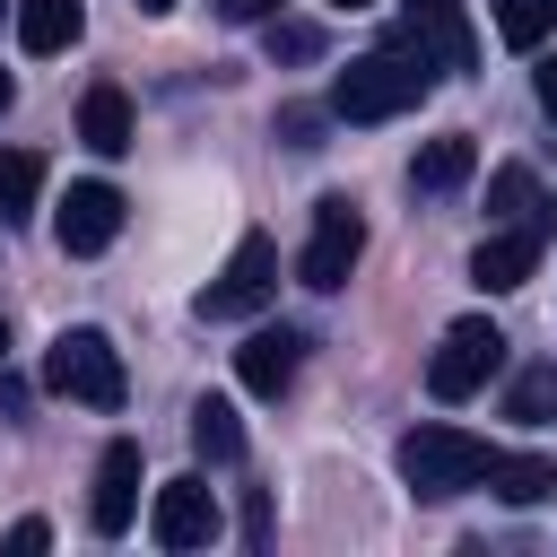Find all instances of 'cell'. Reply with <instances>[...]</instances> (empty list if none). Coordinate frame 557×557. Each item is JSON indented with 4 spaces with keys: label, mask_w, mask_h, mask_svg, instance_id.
<instances>
[{
    "label": "cell",
    "mask_w": 557,
    "mask_h": 557,
    "mask_svg": "<svg viewBox=\"0 0 557 557\" xmlns=\"http://www.w3.org/2000/svg\"><path fill=\"white\" fill-rule=\"evenodd\" d=\"M426 78H435V70H426L418 52H400V44L357 52V61L331 78V113H339V122H392V113H418Z\"/></svg>",
    "instance_id": "cell-1"
},
{
    "label": "cell",
    "mask_w": 557,
    "mask_h": 557,
    "mask_svg": "<svg viewBox=\"0 0 557 557\" xmlns=\"http://www.w3.org/2000/svg\"><path fill=\"white\" fill-rule=\"evenodd\" d=\"M44 392H61V400H78V409H122V392H131L122 348H113L96 322L61 331V339L44 348Z\"/></svg>",
    "instance_id": "cell-2"
},
{
    "label": "cell",
    "mask_w": 557,
    "mask_h": 557,
    "mask_svg": "<svg viewBox=\"0 0 557 557\" xmlns=\"http://www.w3.org/2000/svg\"><path fill=\"white\" fill-rule=\"evenodd\" d=\"M392 461H400V479H409L418 496H461V487H479V479H487V461H496V453H487L470 426H409Z\"/></svg>",
    "instance_id": "cell-3"
},
{
    "label": "cell",
    "mask_w": 557,
    "mask_h": 557,
    "mask_svg": "<svg viewBox=\"0 0 557 557\" xmlns=\"http://www.w3.org/2000/svg\"><path fill=\"white\" fill-rule=\"evenodd\" d=\"M496 366H505V331H496L487 313H461V322L444 331V348L426 357V392H435V400H470V392H487Z\"/></svg>",
    "instance_id": "cell-4"
},
{
    "label": "cell",
    "mask_w": 557,
    "mask_h": 557,
    "mask_svg": "<svg viewBox=\"0 0 557 557\" xmlns=\"http://www.w3.org/2000/svg\"><path fill=\"white\" fill-rule=\"evenodd\" d=\"M278 296V244L270 235H244L235 252H226V270L200 287V322H244V313H261Z\"/></svg>",
    "instance_id": "cell-5"
},
{
    "label": "cell",
    "mask_w": 557,
    "mask_h": 557,
    "mask_svg": "<svg viewBox=\"0 0 557 557\" xmlns=\"http://www.w3.org/2000/svg\"><path fill=\"white\" fill-rule=\"evenodd\" d=\"M357 252H366V218H357V200H348V191L313 200V235H305V261H296V278L331 296V287H348Z\"/></svg>",
    "instance_id": "cell-6"
},
{
    "label": "cell",
    "mask_w": 557,
    "mask_h": 557,
    "mask_svg": "<svg viewBox=\"0 0 557 557\" xmlns=\"http://www.w3.org/2000/svg\"><path fill=\"white\" fill-rule=\"evenodd\" d=\"M548 200L531 209V218H505V226H487L479 235V252H470V278L487 287V296H505V287H522L531 270H540V252H548Z\"/></svg>",
    "instance_id": "cell-7"
},
{
    "label": "cell",
    "mask_w": 557,
    "mask_h": 557,
    "mask_svg": "<svg viewBox=\"0 0 557 557\" xmlns=\"http://www.w3.org/2000/svg\"><path fill=\"white\" fill-rule=\"evenodd\" d=\"M392 44H400V52H418L426 70H470V61H479V35H470L461 0H400Z\"/></svg>",
    "instance_id": "cell-8"
},
{
    "label": "cell",
    "mask_w": 557,
    "mask_h": 557,
    "mask_svg": "<svg viewBox=\"0 0 557 557\" xmlns=\"http://www.w3.org/2000/svg\"><path fill=\"white\" fill-rule=\"evenodd\" d=\"M122 235V191L113 183H70V200L52 209V244L70 252V261H87V252H104Z\"/></svg>",
    "instance_id": "cell-9"
},
{
    "label": "cell",
    "mask_w": 557,
    "mask_h": 557,
    "mask_svg": "<svg viewBox=\"0 0 557 557\" xmlns=\"http://www.w3.org/2000/svg\"><path fill=\"white\" fill-rule=\"evenodd\" d=\"M131 513H139V444H131V435H113V444L96 453L87 531H96V540H122V531H131Z\"/></svg>",
    "instance_id": "cell-10"
},
{
    "label": "cell",
    "mask_w": 557,
    "mask_h": 557,
    "mask_svg": "<svg viewBox=\"0 0 557 557\" xmlns=\"http://www.w3.org/2000/svg\"><path fill=\"white\" fill-rule=\"evenodd\" d=\"M148 540L157 548H209L218 540V496L200 479H165L157 505H148Z\"/></svg>",
    "instance_id": "cell-11"
},
{
    "label": "cell",
    "mask_w": 557,
    "mask_h": 557,
    "mask_svg": "<svg viewBox=\"0 0 557 557\" xmlns=\"http://www.w3.org/2000/svg\"><path fill=\"white\" fill-rule=\"evenodd\" d=\"M296 366H305V331H287V322H261V331L235 348V374H244L252 400H278V392L296 383Z\"/></svg>",
    "instance_id": "cell-12"
},
{
    "label": "cell",
    "mask_w": 557,
    "mask_h": 557,
    "mask_svg": "<svg viewBox=\"0 0 557 557\" xmlns=\"http://www.w3.org/2000/svg\"><path fill=\"white\" fill-rule=\"evenodd\" d=\"M9 17H17V52H35V61H52V52H70L87 35V9L78 0H17Z\"/></svg>",
    "instance_id": "cell-13"
},
{
    "label": "cell",
    "mask_w": 557,
    "mask_h": 557,
    "mask_svg": "<svg viewBox=\"0 0 557 557\" xmlns=\"http://www.w3.org/2000/svg\"><path fill=\"white\" fill-rule=\"evenodd\" d=\"M78 139H87L96 157H122V148L139 139V131H131V96H122L113 78H96V87H87V104H78Z\"/></svg>",
    "instance_id": "cell-14"
},
{
    "label": "cell",
    "mask_w": 557,
    "mask_h": 557,
    "mask_svg": "<svg viewBox=\"0 0 557 557\" xmlns=\"http://www.w3.org/2000/svg\"><path fill=\"white\" fill-rule=\"evenodd\" d=\"M479 487H496L505 505H548V496H557V461H548V453H496Z\"/></svg>",
    "instance_id": "cell-15"
},
{
    "label": "cell",
    "mask_w": 557,
    "mask_h": 557,
    "mask_svg": "<svg viewBox=\"0 0 557 557\" xmlns=\"http://www.w3.org/2000/svg\"><path fill=\"white\" fill-rule=\"evenodd\" d=\"M470 165H479L470 131H444V139H426L409 157V191H453V183H470Z\"/></svg>",
    "instance_id": "cell-16"
},
{
    "label": "cell",
    "mask_w": 557,
    "mask_h": 557,
    "mask_svg": "<svg viewBox=\"0 0 557 557\" xmlns=\"http://www.w3.org/2000/svg\"><path fill=\"white\" fill-rule=\"evenodd\" d=\"M191 453L200 461H244V418H235V400H218V392H200L191 400Z\"/></svg>",
    "instance_id": "cell-17"
},
{
    "label": "cell",
    "mask_w": 557,
    "mask_h": 557,
    "mask_svg": "<svg viewBox=\"0 0 557 557\" xmlns=\"http://www.w3.org/2000/svg\"><path fill=\"white\" fill-rule=\"evenodd\" d=\"M505 418H513V426H548V418H557V366H548V357L505 383Z\"/></svg>",
    "instance_id": "cell-18"
},
{
    "label": "cell",
    "mask_w": 557,
    "mask_h": 557,
    "mask_svg": "<svg viewBox=\"0 0 557 557\" xmlns=\"http://www.w3.org/2000/svg\"><path fill=\"white\" fill-rule=\"evenodd\" d=\"M44 200V157L35 148H0V218H26Z\"/></svg>",
    "instance_id": "cell-19"
},
{
    "label": "cell",
    "mask_w": 557,
    "mask_h": 557,
    "mask_svg": "<svg viewBox=\"0 0 557 557\" xmlns=\"http://www.w3.org/2000/svg\"><path fill=\"white\" fill-rule=\"evenodd\" d=\"M496 35H505L513 52H540V44L557 35V0H496Z\"/></svg>",
    "instance_id": "cell-20"
},
{
    "label": "cell",
    "mask_w": 557,
    "mask_h": 557,
    "mask_svg": "<svg viewBox=\"0 0 557 557\" xmlns=\"http://www.w3.org/2000/svg\"><path fill=\"white\" fill-rule=\"evenodd\" d=\"M531 209H540V174L531 165H496L487 174V218L505 226V218H531Z\"/></svg>",
    "instance_id": "cell-21"
},
{
    "label": "cell",
    "mask_w": 557,
    "mask_h": 557,
    "mask_svg": "<svg viewBox=\"0 0 557 557\" xmlns=\"http://www.w3.org/2000/svg\"><path fill=\"white\" fill-rule=\"evenodd\" d=\"M261 44H270V61H313V52H322V26H305V17H261Z\"/></svg>",
    "instance_id": "cell-22"
},
{
    "label": "cell",
    "mask_w": 557,
    "mask_h": 557,
    "mask_svg": "<svg viewBox=\"0 0 557 557\" xmlns=\"http://www.w3.org/2000/svg\"><path fill=\"white\" fill-rule=\"evenodd\" d=\"M322 122H331L322 104H278V139L287 148H322Z\"/></svg>",
    "instance_id": "cell-23"
},
{
    "label": "cell",
    "mask_w": 557,
    "mask_h": 557,
    "mask_svg": "<svg viewBox=\"0 0 557 557\" xmlns=\"http://www.w3.org/2000/svg\"><path fill=\"white\" fill-rule=\"evenodd\" d=\"M209 9H218L226 26H261V17H278L287 0H209Z\"/></svg>",
    "instance_id": "cell-24"
},
{
    "label": "cell",
    "mask_w": 557,
    "mask_h": 557,
    "mask_svg": "<svg viewBox=\"0 0 557 557\" xmlns=\"http://www.w3.org/2000/svg\"><path fill=\"white\" fill-rule=\"evenodd\" d=\"M44 540H52V531H44V513H26V522H9V548H17V557H35Z\"/></svg>",
    "instance_id": "cell-25"
},
{
    "label": "cell",
    "mask_w": 557,
    "mask_h": 557,
    "mask_svg": "<svg viewBox=\"0 0 557 557\" xmlns=\"http://www.w3.org/2000/svg\"><path fill=\"white\" fill-rule=\"evenodd\" d=\"M531 87H540V113H548V122H557V52H548V61H540V78H531Z\"/></svg>",
    "instance_id": "cell-26"
},
{
    "label": "cell",
    "mask_w": 557,
    "mask_h": 557,
    "mask_svg": "<svg viewBox=\"0 0 557 557\" xmlns=\"http://www.w3.org/2000/svg\"><path fill=\"white\" fill-rule=\"evenodd\" d=\"M17 409H26V383H17V374H0V418H17Z\"/></svg>",
    "instance_id": "cell-27"
},
{
    "label": "cell",
    "mask_w": 557,
    "mask_h": 557,
    "mask_svg": "<svg viewBox=\"0 0 557 557\" xmlns=\"http://www.w3.org/2000/svg\"><path fill=\"white\" fill-rule=\"evenodd\" d=\"M9 96H17V87H9V70H0V113H9Z\"/></svg>",
    "instance_id": "cell-28"
},
{
    "label": "cell",
    "mask_w": 557,
    "mask_h": 557,
    "mask_svg": "<svg viewBox=\"0 0 557 557\" xmlns=\"http://www.w3.org/2000/svg\"><path fill=\"white\" fill-rule=\"evenodd\" d=\"M139 9H148V17H165V9H174V0H139Z\"/></svg>",
    "instance_id": "cell-29"
},
{
    "label": "cell",
    "mask_w": 557,
    "mask_h": 557,
    "mask_svg": "<svg viewBox=\"0 0 557 557\" xmlns=\"http://www.w3.org/2000/svg\"><path fill=\"white\" fill-rule=\"evenodd\" d=\"M331 9H374V0H331Z\"/></svg>",
    "instance_id": "cell-30"
},
{
    "label": "cell",
    "mask_w": 557,
    "mask_h": 557,
    "mask_svg": "<svg viewBox=\"0 0 557 557\" xmlns=\"http://www.w3.org/2000/svg\"><path fill=\"white\" fill-rule=\"evenodd\" d=\"M0 357H9V322H0Z\"/></svg>",
    "instance_id": "cell-31"
},
{
    "label": "cell",
    "mask_w": 557,
    "mask_h": 557,
    "mask_svg": "<svg viewBox=\"0 0 557 557\" xmlns=\"http://www.w3.org/2000/svg\"><path fill=\"white\" fill-rule=\"evenodd\" d=\"M9 9H17V0H0V17H9Z\"/></svg>",
    "instance_id": "cell-32"
}]
</instances>
